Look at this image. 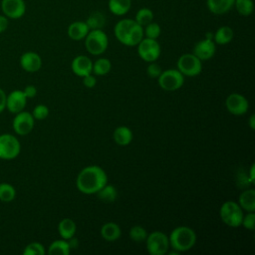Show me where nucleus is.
I'll return each mask as SVG.
<instances>
[{"mask_svg": "<svg viewBox=\"0 0 255 255\" xmlns=\"http://www.w3.org/2000/svg\"><path fill=\"white\" fill-rule=\"evenodd\" d=\"M108 183L106 171L99 165H89L84 167L78 174L76 186L84 194H96Z\"/></svg>", "mask_w": 255, "mask_h": 255, "instance_id": "1", "label": "nucleus"}, {"mask_svg": "<svg viewBox=\"0 0 255 255\" xmlns=\"http://www.w3.org/2000/svg\"><path fill=\"white\" fill-rule=\"evenodd\" d=\"M117 40L123 45L136 46L143 38V27L138 25L134 19L125 18L117 22L114 28Z\"/></svg>", "mask_w": 255, "mask_h": 255, "instance_id": "2", "label": "nucleus"}, {"mask_svg": "<svg viewBox=\"0 0 255 255\" xmlns=\"http://www.w3.org/2000/svg\"><path fill=\"white\" fill-rule=\"evenodd\" d=\"M168 240L172 249L178 252H185L190 250L196 243V233L188 226H178L170 232Z\"/></svg>", "mask_w": 255, "mask_h": 255, "instance_id": "3", "label": "nucleus"}, {"mask_svg": "<svg viewBox=\"0 0 255 255\" xmlns=\"http://www.w3.org/2000/svg\"><path fill=\"white\" fill-rule=\"evenodd\" d=\"M109 46V38L103 29L90 30L85 37L86 50L94 56L102 55Z\"/></svg>", "mask_w": 255, "mask_h": 255, "instance_id": "4", "label": "nucleus"}, {"mask_svg": "<svg viewBox=\"0 0 255 255\" xmlns=\"http://www.w3.org/2000/svg\"><path fill=\"white\" fill-rule=\"evenodd\" d=\"M243 215V209L237 202L232 200L225 201L219 209V216L222 222L229 227L236 228L241 226Z\"/></svg>", "mask_w": 255, "mask_h": 255, "instance_id": "5", "label": "nucleus"}, {"mask_svg": "<svg viewBox=\"0 0 255 255\" xmlns=\"http://www.w3.org/2000/svg\"><path fill=\"white\" fill-rule=\"evenodd\" d=\"M145 245L150 255H164L170 248L168 236L162 231H153L147 234Z\"/></svg>", "mask_w": 255, "mask_h": 255, "instance_id": "6", "label": "nucleus"}, {"mask_svg": "<svg viewBox=\"0 0 255 255\" xmlns=\"http://www.w3.org/2000/svg\"><path fill=\"white\" fill-rule=\"evenodd\" d=\"M159 87L167 92L180 89L184 83V76L177 69H168L162 71L157 78Z\"/></svg>", "mask_w": 255, "mask_h": 255, "instance_id": "7", "label": "nucleus"}, {"mask_svg": "<svg viewBox=\"0 0 255 255\" xmlns=\"http://www.w3.org/2000/svg\"><path fill=\"white\" fill-rule=\"evenodd\" d=\"M21 151L19 139L11 133L0 134V158L11 160L16 158Z\"/></svg>", "mask_w": 255, "mask_h": 255, "instance_id": "8", "label": "nucleus"}, {"mask_svg": "<svg viewBox=\"0 0 255 255\" xmlns=\"http://www.w3.org/2000/svg\"><path fill=\"white\" fill-rule=\"evenodd\" d=\"M202 61H200L193 53L181 55L177 60V70L187 77H195L201 73Z\"/></svg>", "mask_w": 255, "mask_h": 255, "instance_id": "9", "label": "nucleus"}, {"mask_svg": "<svg viewBox=\"0 0 255 255\" xmlns=\"http://www.w3.org/2000/svg\"><path fill=\"white\" fill-rule=\"evenodd\" d=\"M137 46V54L143 61L155 62L160 56V45L155 39L143 37Z\"/></svg>", "mask_w": 255, "mask_h": 255, "instance_id": "10", "label": "nucleus"}, {"mask_svg": "<svg viewBox=\"0 0 255 255\" xmlns=\"http://www.w3.org/2000/svg\"><path fill=\"white\" fill-rule=\"evenodd\" d=\"M35 119L32 114L29 112L21 111L15 114V117L12 121V127L18 135H26L30 133L34 128Z\"/></svg>", "mask_w": 255, "mask_h": 255, "instance_id": "11", "label": "nucleus"}, {"mask_svg": "<svg viewBox=\"0 0 255 255\" xmlns=\"http://www.w3.org/2000/svg\"><path fill=\"white\" fill-rule=\"evenodd\" d=\"M225 107L230 114L234 116H242L248 111L249 102L243 95L232 93L226 98Z\"/></svg>", "mask_w": 255, "mask_h": 255, "instance_id": "12", "label": "nucleus"}, {"mask_svg": "<svg viewBox=\"0 0 255 255\" xmlns=\"http://www.w3.org/2000/svg\"><path fill=\"white\" fill-rule=\"evenodd\" d=\"M1 10L7 18L19 19L26 12L24 0H2Z\"/></svg>", "mask_w": 255, "mask_h": 255, "instance_id": "13", "label": "nucleus"}, {"mask_svg": "<svg viewBox=\"0 0 255 255\" xmlns=\"http://www.w3.org/2000/svg\"><path fill=\"white\" fill-rule=\"evenodd\" d=\"M27 100L22 90H14L6 96V109L11 114H17L24 111Z\"/></svg>", "mask_w": 255, "mask_h": 255, "instance_id": "14", "label": "nucleus"}, {"mask_svg": "<svg viewBox=\"0 0 255 255\" xmlns=\"http://www.w3.org/2000/svg\"><path fill=\"white\" fill-rule=\"evenodd\" d=\"M216 52L215 43L212 38L206 37L205 39L197 42L193 47V54L200 60L206 61L211 59Z\"/></svg>", "mask_w": 255, "mask_h": 255, "instance_id": "15", "label": "nucleus"}, {"mask_svg": "<svg viewBox=\"0 0 255 255\" xmlns=\"http://www.w3.org/2000/svg\"><path fill=\"white\" fill-rule=\"evenodd\" d=\"M20 66L28 73H35L41 69L42 59L36 52H25L20 57Z\"/></svg>", "mask_w": 255, "mask_h": 255, "instance_id": "16", "label": "nucleus"}, {"mask_svg": "<svg viewBox=\"0 0 255 255\" xmlns=\"http://www.w3.org/2000/svg\"><path fill=\"white\" fill-rule=\"evenodd\" d=\"M71 68L75 75L83 78L87 75L92 74L93 62L89 57L85 55H79L73 59Z\"/></svg>", "mask_w": 255, "mask_h": 255, "instance_id": "17", "label": "nucleus"}, {"mask_svg": "<svg viewBox=\"0 0 255 255\" xmlns=\"http://www.w3.org/2000/svg\"><path fill=\"white\" fill-rule=\"evenodd\" d=\"M234 1L235 0H206V6L212 14L223 15L233 8Z\"/></svg>", "mask_w": 255, "mask_h": 255, "instance_id": "18", "label": "nucleus"}, {"mask_svg": "<svg viewBox=\"0 0 255 255\" xmlns=\"http://www.w3.org/2000/svg\"><path fill=\"white\" fill-rule=\"evenodd\" d=\"M90 29L85 21H75L68 27V36L74 41H80L85 39Z\"/></svg>", "mask_w": 255, "mask_h": 255, "instance_id": "19", "label": "nucleus"}, {"mask_svg": "<svg viewBox=\"0 0 255 255\" xmlns=\"http://www.w3.org/2000/svg\"><path fill=\"white\" fill-rule=\"evenodd\" d=\"M101 236L109 242L118 240L122 235V229L116 222H107L101 227Z\"/></svg>", "mask_w": 255, "mask_h": 255, "instance_id": "20", "label": "nucleus"}, {"mask_svg": "<svg viewBox=\"0 0 255 255\" xmlns=\"http://www.w3.org/2000/svg\"><path fill=\"white\" fill-rule=\"evenodd\" d=\"M238 204L247 212L255 211V190L253 188L242 191L239 195Z\"/></svg>", "mask_w": 255, "mask_h": 255, "instance_id": "21", "label": "nucleus"}, {"mask_svg": "<svg viewBox=\"0 0 255 255\" xmlns=\"http://www.w3.org/2000/svg\"><path fill=\"white\" fill-rule=\"evenodd\" d=\"M113 137L117 144L125 146L129 144L132 140V131L129 128L126 126H120L114 130Z\"/></svg>", "mask_w": 255, "mask_h": 255, "instance_id": "22", "label": "nucleus"}, {"mask_svg": "<svg viewBox=\"0 0 255 255\" xmlns=\"http://www.w3.org/2000/svg\"><path fill=\"white\" fill-rule=\"evenodd\" d=\"M108 7L110 12H112L114 15L124 16L130 9L131 0H109Z\"/></svg>", "mask_w": 255, "mask_h": 255, "instance_id": "23", "label": "nucleus"}, {"mask_svg": "<svg viewBox=\"0 0 255 255\" xmlns=\"http://www.w3.org/2000/svg\"><path fill=\"white\" fill-rule=\"evenodd\" d=\"M76 230H77L76 223L74 220L70 218H64L58 224L59 234L65 240L72 238L75 235Z\"/></svg>", "mask_w": 255, "mask_h": 255, "instance_id": "24", "label": "nucleus"}, {"mask_svg": "<svg viewBox=\"0 0 255 255\" xmlns=\"http://www.w3.org/2000/svg\"><path fill=\"white\" fill-rule=\"evenodd\" d=\"M233 36L234 32L231 27L221 26L213 34V41L218 45H226L232 41Z\"/></svg>", "mask_w": 255, "mask_h": 255, "instance_id": "25", "label": "nucleus"}, {"mask_svg": "<svg viewBox=\"0 0 255 255\" xmlns=\"http://www.w3.org/2000/svg\"><path fill=\"white\" fill-rule=\"evenodd\" d=\"M98 198L103 201V202H107V203H111L114 202L117 197H118V190L114 185L111 184H106L105 186H103L97 193Z\"/></svg>", "mask_w": 255, "mask_h": 255, "instance_id": "26", "label": "nucleus"}, {"mask_svg": "<svg viewBox=\"0 0 255 255\" xmlns=\"http://www.w3.org/2000/svg\"><path fill=\"white\" fill-rule=\"evenodd\" d=\"M70 251L68 241L63 238L53 241L48 248V254L50 255H69Z\"/></svg>", "mask_w": 255, "mask_h": 255, "instance_id": "27", "label": "nucleus"}, {"mask_svg": "<svg viewBox=\"0 0 255 255\" xmlns=\"http://www.w3.org/2000/svg\"><path fill=\"white\" fill-rule=\"evenodd\" d=\"M85 22L88 25L90 30H94V29H103V27L106 25L107 20H106L105 14H103L100 11H95L88 16Z\"/></svg>", "mask_w": 255, "mask_h": 255, "instance_id": "28", "label": "nucleus"}, {"mask_svg": "<svg viewBox=\"0 0 255 255\" xmlns=\"http://www.w3.org/2000/svg\"><path fill=\"white\" fill-rule=\"evenodd\" d=\"M112 69V63L107 58H100L93 63V71L96 76H105L110 73Z\"/></svg>", "mask_w": 255, "mask_h": 255, "instance_id": "29", "label": "nucleus"}, {"mask_svg": "<svg viewBox=\"0 0 255 255\" xmlns=\"http://www.w3.org/2000/svg\"><path fill=\"white\" fill-rule=\"evenodd\" d=\"M134 21L140 25L141 27H144L145 25H147L148 23L153 21V12L151 9L143 7L137 10V12L135 13V17H134Z\"/></svg>", "mask_w": 255, "mask_h": 255, "instance_id": "30", "label": "nucleus"}, {"mask_svg": "<svg viewBox=\"0 0 255 255\" xmlns=\"http://www.w3.org/2000/svg\"><path fill=\"white\" fill-rule=\"evenodd\" d=\"M16 189L15 187L8 182L0 183V201L2 202H11L15 199Z\"/></svg>", "mask_w": 255, "mask_h": 255, "instance_id": "31", "label": "nucleus"}, {"mask_svg": "<svg viewBox=\"0 0 255 255\" xmlns=\"http://www.w3.org/2000/svg\"><path fill=\"white\" fill-rule=\"evenodd\" d=\"M233 7L241 16H249L253 13L254 2L253 0H235Z\"/></svg>", "mask_w": 255, "mask_h": 255, "instance_id": "32", "label": "nucleus"}, {"mask_svg": "<svg viewBox=\"0 0 255 255\" xmlns=\"http://www.w3.org/2000/svg\"><path fill=\"white\" fill-rule=\"evenodd\" d=\"M129 237L134 242H143L147 237L146 230L140 225H134L129 229Z\"/></svg>", "mask_w": 255, "mask_h": 255, "instance_id": "33", "label": "nucleus"}, {"mask_svg": "<svg viewBox=\"0 0 255 255\" xmlns=\"http://www.w3.org/2000/svg\"><path fill=\"white\" fill-rule=\"evenodd\" d=\"M161 33V29L159 24H157L156 22H150L147 25L144 26L143 28V35L146 38H150V39H157L159 37Z\"/></svg>", "mask_w": 255, "mask_h": 255, "instance_id": "34", "label": "nucleus"}, {"mask_svg": "<svg viewBox=\"0 0 255 255\" xmlns=\"http://www.w3.org/2000/svg\"><path fill=\"white\" fill-rule=\"evenodd\" d=\"M45 247L40 242H31L23 250V255H44Z\"/></svg>", "mask_w": 255, "mask_h": 255, "instance_id": "35", "label": "nucleus"}, {"mask_svg": "<svg viewBox=\"0 0 255 255\" xmlns=\"http://www.w3.org/2000/svg\"><path fill=\"white\" fill-rule=\"evenodd\" d=\"M31 114L35 120L42 121V120H45L49 116V109L45 105H37L33 109Z\"/></svg>", "mask_w": 255, "mask_h": 255, "instance_id": "36", "label": "nucleus"}, {"mask_svg": "<svg viewBox=\"0 0 255 255\" xmlns=\"http://www.w3.org/2000/svg\"><path fill=\"white\" fill-rule=\"evenodd\" d=\"M241 225L249 230H254L255 228V213L247 212L246 215H243Z\"/></svg>", "mask_w": 255, "mask_h": 255, "instance_id": "37", "label": "nucleus"}, {"mask_svg": "<svg viewBox=\"0 0 255 255\" xmlns=\"http://www.w3.org/2000/svg\"><path fill=\"white\" fill-rule=\"evenodd\" d=\"M161 72H162V70H161L160 66L154 62H150V64L146 68V74L148 75V77L153 78V79L158 78V76L160 75Z\"/></svg>", "mask_w": 255, "mask_h": 255, "instance_id": "38", "label": "nucleus"}, {"mask_svg": "<svg viewBox=\"0 0 255 255\" xmlns=\"http://www.w3.org/2000/svg\"><path fill=\"white\" fill-rule=\"evenodd\" d=\"M83 84L86 88H94L97 84V80L95 78V76H93L92 74L87 75L85 77H83Z\"/></svg>", "mask_w": 255, "mask_h": 255, "instance_id": "39", "label": "nucleus"}, {"mask_svg": "<svg viewBox=\"0 0 255 255\" xmlns=\"http://www.w3.org/2000/svg\"><path fill=\"white\" fill-rule=\"evenodd\" d=\"M22 91L27 99H33L37 95V88L34 85H28Z\"/></svg>", "mask_w": 255, "mask_h": 255, "instance_id": "40", "label": "nucleus"}, {"mask_svg": "<svg viewBox=\"0 0 255 255\" xmlns=\"http://www.w3.org/2000/svg\"><path fill=\"white\" fill-rule=\"evenodd\" d=\"M6 93L0 88V114L6 109Z\"/></svg>", "mask_w": 255, "mask_h": 255, "instance_id": "41", "label": "nucleus"}, {"mask_svg": "<svg viewBox=\"0 0 255 255\" xmlns=\"http://www.w3.org/2000/svg\"><path fill=\"white\" fill-rule=\"evenodd\" d=\"M8 27V18L5 15H0V34L3 33Z\"/></svg>", "mask_w": 255, "mask_h": 255, "instance_id": "42", "label": "nucleus"}, {"mask_svg": "<svg viewBox=\"0 0 255 255\" xmlns=\"http://www.w3.org/2000/svg\"><path fill=\"white\" fill-rule=\"evenodd\" d=\"M67 241H68V244H69V246H70V249H76V248L78 247V245H79L78 239L75 238L74 236H73L72 238L68 239Z\"/></svg>", "mask_w": 255, "mask_h": 255, "instance_id": "43", "label": "nucleus"}, {"mask_svg": "<svg viewBox=\"0 0 255 255\" xmlns=\"http://www.w3.org/2000/svg\"><path fill=\"white\" fill-rule=\"evenodd\" d=\"M254 169H255V164L253 163V164L251 165V167H250V171H249V177H248V179H249L250 183H253V182H254V179H255V175H254Z\"/></svg>", "mask_w": 255, "mask_h": 255, "instance_id": "44", "label": "nucleus"}, {"mask_svg": "<svg viewBox=\"0 0 255 255\" xmlns=\"http://www.w3.org/2000/svg\"><path fill=\"white\" fill-rule=\"evenodd\" d=\"M248 125L251 129H254V128H255V116L254 115L250 116V118L248 120Z\"/></svg>", "mask_w": 255, "mask_h": 255, "instance_id": "45", "label": "nucleus"}]
</instances>
